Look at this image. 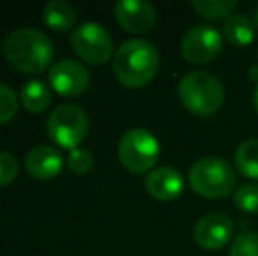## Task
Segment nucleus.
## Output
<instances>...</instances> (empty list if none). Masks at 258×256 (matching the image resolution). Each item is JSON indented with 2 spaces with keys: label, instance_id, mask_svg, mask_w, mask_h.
<instances>
[{
  "label": "nucleus",
  "instance_id": "obj_1",
  "mask_svg": "<svg viewBox=\"0 0 258 256\" xmlns=\"http://www.w3.org/2000/svg\"><path fill=\"white\" fill-rule=\"evenodd\" d=\"M4 56L23 74H41L53 62L54 46L37 28H16L4 41Z\"/></svg>",
  "mask_w": 258,
  "mask_h": 256
},
{
  "label": "nucleus",
  "instance_id": "obj_2",
  "mask_svg": "<svg viewBox=\"0 0 258 256\" xmlns=\"http://www.w3.org/2000/svg\"><path fill=\"white\" fill-rule=\"evenodd\" d=\"M160 67L158 49L146 39H130L118 48L112 60L114 75L126 88H143L155 79Z\"/></svg>",
  "mask_w": 258,
  "mask_h": 256
},
{
  "label": "nucleus",
  "instance_id": "obj_3",
  "mask_svg": "<svg viewBox=\"0 0 258 256\" xmlns=\"http://www.w3.org/2000/svg\"><path fill=\"white\" fill-rule=\"evenodd\" d=\"M177 97L184 109L195 116H213L223 104L225 88L211 72L194 70L179 79Z\"/></svg>",
  "mask_w": 258,
  "mask_h": 256
},
{
  "label": "nucleus",
  "instance_id": "obj_4",
  "mask_svg": "<svg viewBox=\"0 0 258 256\" xmlns=\"http://www.w3.org/2000/svg\"><path fill=\"white\" fill-rule=\"evenodd\" d=\"M191 190L204 198H223L235 188V172L220 156H204L191 165L188 172Z\"/></svg>",
  "mask_w": 258,
  "mask_h": 256
},
{
  "label": "nucleus",
  "instance_id": "obj_5",
  "mask_svg": "<svg viewBox=\"0 0 258 256\" xmlns=\"http://www.w3.org/2000/svg\"><path fill=\"white\" fill-rule=\"evenodd\" d=\"M118 158L132 174H150L160 158V142L150 130L130 128L119 139Z\"/></svg>",
  "mask_w": 258,
  "mask_h": 256
},
{
  "label": "nucleus",
  "instance_id": "obj_6",
  "mask_svg": "<svg viewBox=\"0 0 258 256\" xmlns=\"http://www.w3.org/2000/svg\"><path fill=\"white\" fill-rule=\"evenodd\" d=\"M49 139L63 149H78L86 139L90 130V120L86 113L74 104H61L49 114L46 121Z\"/></svg>",
  "mask_w": 258,
  "mask_h": 256
},
{
  "label": "nucleus",
  "instance_id": "obj_7",
  "mask_svg": "<svg viewBox=\"0 0 258 256\" xmlns=\"http://www.w3.org/2000/svg\"><path fill=\"white\" fill-rule=\"evenodd\" d=\"M71 44L76 55L86 63L102 65L112 56V37L107 28L95 21L78 27L71 35Z\"/></svg>",
  "mask_w": 258,
  "mask_h": 256
},
{
  "label": "nucleus",
  "instance_id": "obj_8",
  "mask_svg": "<svg viewBox=\"0 0 258 256\" xmlns=\"http://www.w3.org/2000/svg\"><path fill=\"white\" fill-rule=\"evenodd\" d=\"M223 37L211 25H195L184 34L181 41V53L190 63H209L220 55Z\"/></svg>",
  "mask_w": 258,
  "mask_h": 256
},
{
  "label": "nucleus",
  "instance_id": "obj_9",
  "mask_svg": "<svg viewBox=\"0 0 258 256\" xmlns=\"http://www.w3.org/2000/svg\"><path fill=\"white\" fill-rule=\"evenodd\" d=\"M48 79L54 92L63 97L83 95L90 86L88 68L76 60H60L53 63L49 67Z\"/></svg>",
  "mask_w": 258,
  "mask_h": 256
},
{
  "label": "nucleus",
  "instance_id": "obj_10",
  "mask_svg": "<svg viewBox=\"0 0 258 256\" xmlns=\"http://www.w3.org/2000/svg\"><path fill=\"white\" fill-rule=\"evenodd\" d=\"M235 225L223 212H209L197 221L194 230L195 242L204 249H221L234 237Z\"/></svg>",
  "mask_w": 258,
  "mask_h": 256
},
{
  "label": "nucleus",
  "instance_id": "obj_11",
  "mask_svg": "<svg viewBox=\"0 0 258 256\" xmlns=\"http://www.w3.org/2000/svg\"><path fill=\"white\" fill-rule=\"evenodd\" d=\"M114 18L126 32L144 34L155 27L156 11L148 0H119L114 6Z\"/></svg>",
  "mask_w": 258,
  "mask_h": 256
},
{
  "label": "nucleus",
  "instance_id": "obj_12",
  "mask_svg": "<svg viewBox=\"0 0 258 256\" xmlns=\"http://www.w3.org/2000/svg\"><path fill=\"white\" fill-rule=\"evenodd\" d=\"M25 168L34 179L48 181L63 170V156L53 146H35L25 156Z\"/></svg>",
  "mask_w": 258,
  "mask_h": 256
},
{
  "label": "nucleus",
  "instance_id": "obj_13",
  "mask_svg": "<svg viewBox=\"0 0 258 256\" xmlns=\"http://www.w3.org/2000/svg\"><path fill=\"white\" fill-rule=\"evenodd\" d=\"M146 192L156 200L170 202L176 200L184 190V179L181 172L174 167H158L153 168L146 176Z\"/></svg>",
  "mask_w": 258,
  "mask_h": 256
},
{
  "label": "nucleus",
  "instance_id": "obj_14",
  "mask_svg": "<svg viewBox=\"0 0 258 256\" xmlns=\"http://www.w3.org/2000/svg\"><path fill=\"white\" fill-rule=\"evenodd\" d=\"M256 35V28L253 25V20H249L244 14H232L225 20L223 25V37L232 46H249Z\"/></svg>",
  "mask_w": 258,
  "mask_h": 256
},
{
  "label": "nucleus",
  "instance_id": "obj_15",
  "mask_svg": "<svg viewBox=\"0 0 258 256\" xmlns=\"http://www.w3.org/2000/svg\"><path fill=\"white\" fill-rule=\"evenodd\" d=\"M20 99L23 107L32 114H41L51 106V88L39 79H32L21 88Z\"/></svg>",
  "mask_w": 258,
  "mask_h": 256
},
{
  "label": "nucleus",
  "instance_id": "obj_16",
  "mask_svg": "<svg viewBox=\"0 0 258 256\" xmlns=\"http://www.w3.org/2000/svg\"><path fill=\"white\" fill-rule=\"evenodd\" d=\"M42 20L54 32H67L76 25L78 14L69 2L53 0V2L46 4L42 9Z\"/></svg>",
  "mask_w": 258,
  "mask_h": 256
},
{
  "label": "nucleus",
  "instance_id": "obj_17",
  "mask_svg": "<svg viewBox=\"0 0 258 256\" xmlns=\"http://www.w3.org/2000/svg\"><path fill=\"white\" fill-rule=\"evenodd\" d=\"M234 161L241 174L249 179H258V139H248L239 144Z\"/></svg>",
  "mask_w": 258,
  "mask_h": 256
},
{
  "label": "nucleus",
  "instance_id": "obj_18",
  "mask_svg": "<svg viewBox=\"0 0 258 256\" xmlns=\"http://www.w3.org/2000/svg\"><path fill=\"white\" fill-rule=\"evenodd\" d=\"M194 9L206 20L216 21L232 16V11L237 7L235 0H194Z\"/></svg>",
  "mask_w": 258,
  "mask_h": 256
},
{
  "label": "nucleus",
  "instance_id": "obj_19",
  "mask_svg": "<svg viewBox=\"0 0 258 256\" xmlns=\"http://www.w3.org/2000/svg\"><path fill=\"white\" fill-rule=\"evenodd\" d=\"M234 204L239 211L256 214L258 212V183L242 185L234 195Z\"/></svg>",
  "mask_w": 258,
  "mask_h": 256
},
{
  "label": "nucleus",
  "instance_id": "obj_20",
  "mask_svg": "<svg viewBox=\"0 0 258 256\" xmlns=\"http://www.w3.org/2000/svg\"><path fill=\"white\" fill-rule=\"evenodd\" d=\"M18 97L7 84L0 82V125H6L16 116Z\"/></svg>",
  "mask_w": 258,
  "mask_h": 256
},
{
  "label": "nucleus",
  "instance_id": "obj_21",
  "mask_svg": "<svg viewBox=\"0 0 258 256\" xmlns=\"http://www.w3.org/2000/svg\"><path fill=\"white\" fill-rule=\"evenodd\" d=\"M230 256H258V232H244L234 239Z\"/></svg>",
  "mask_w": 258,
  "mask_h": 256
},
{
  "label": "nucleus",
  "instance_id": "obj_22",
  "mask_svg": "<svg viewBox=\"0 0 258 256\" xmlns=\"http://www.w3.org/2000/svg\"><path fill=\"white\" fill-rule=\"evenodd\" d=\"M67 167L74 174H88L93 167V154L88 149H83V147L72 149L67 156Z\"/></svg>",
  "mask_w": 258,
  "mask_h": 256
},
{
  "label": "nucleus",
  "instance_id": "obj_23",
  "mask_svg": "<svg viewBox=\"0 0 258 256\" xmlns=\"http://www.w3.org/2000/svg\"><path fill=\"white\" fill-rule=\"evenodd\" d=\"M18 176V161L7 151H0V188L7 186L16 179Z\"/></svg>",
  "mask_w": 258,
  "mask_h": 256
},
{
  "label": "nucleus",
  "instance_id": "obj_24",
  "mask_svg": "<svg viewBox=\"0 0 258 256\" xmlns=\"http://www.w3.org/2000/svg\"><path fill=\"white\" fill-rule=\"evenodd\" d=\"M249 75H251V79H255L256 84H258V67H255V65H253V67L249 68Z\"/></svg>",
  "mask_w": 258,
  "mask_h": 256
},
{
  "label": "nucleus",
  "instance_id": "obj_25",
  "mask_svg": "<svg viewBox=\"0 0 258 256\" xmlns=\"http://www.w3.org/2000/svg\"><path fill=\"white\" fill-rule=\"evenodd\" d=\"M253 25H255V28L258 30V6L255 7V11H253Z\"/></svg>",
  "mask_w": 258,
  "mask_h": 256
},
{
  "label": "nucleus",
  "instance_id": "obj_26",
  "mask_svg": "<svg viewBox=\"0 0 258 256\" xmlns=\"http://www.w3.org/2000/svg\"><path fill=\"white\" fill-rule=\"evenodd\" d=\"M253 104H255V109H256V113H258V84H256V88H255V95H253Z\"/></svg>",
  "mask_w": 258,
  "mask_h": 256
},
{
  "label": "nucleus",
  "instance_id": "obj_27",
  "mask_svg": "<svg viewBox=\"0 0 258 256\" xmlns=\"http://www.w3.org/2000/svg\"><path fill=\"white\" fill-rule=\"evenodd\" d=\"M256 56H258V49H256Z\"/></svg>",
  "mask_w": 258,
  "mask_h": 256
}]
</instances>
